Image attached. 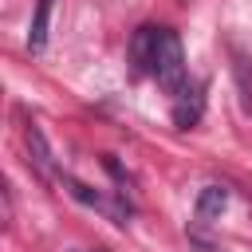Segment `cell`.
Returning <instances> with one entry per match:
<instances>
[{"mask_svg":"<svg viewBox=\"0 0 252 252\" xmlns=\"http://www.w3.org/2000/svg\"><path fill=\"white\" fill-rule=\"evenodd\" d=\"M224 209H228V189H224V185H205V189L197 193V209H193V213H197L201 224H213Z\"/></svg>","mask_w":252,"mask_h":252,"instance_id":"cell-3","label":"cell"},{"mask_svg":"<svg viewBox=\"0 0 252 252\" xmlns=\"http://www.w3.org/2000/svg\"><path fill=\"white\" fill-rule=\"evenodd\" d=\"M150 75L169 91L177 94L189 75H185V51H181V39L173 28H158V43H154V59H150Z\"/></svg>","mask_w":252,"mask_h":252,"instance_id":"cell-1","label":"cell"},{"mask_svg":"<svg viewBox=\"0 0 252 252\" xmlns=\"http://www.w3.org/2000/svg\"><path fill=\"white\" fill-rule=\"evenodd\" d=\"M205 83H185L177 94H173V122L181 126V130H189V126H197V118H201V110H205Z\"/></svg>","mask_w":252,"mask_h":252,"instance_id":"cell-2","label":"cell"},{"mask_svg":"<svg viewBox=\"0 0 252 252\" xmlns=\"http://www.w3.org/2000/svg\"><path fill=\"white\" fill-rule=\"evenodd\" d=\"M154 43H158V28H138L134 39H130V59H134V71H150V59H154Z\"/></svg>","mask_w":252,"mask_h":252,"instance_id":"cell-5","label":"cell"},{"mask_svg":"<svg viewBox=\"0 0 252 252\" xmlns=\"http://www.w3.org/2000/svg\"><path fill=\"white\" fill-rule=\"evenodd\" d=\"M51 8H55V0H35V16H32V28H28V47L32 51H43V43H47Z\"/></svg>","mask_w":252,"mask_h":252,"instance_id":"cell-7","label":"cell"},{"mask_svg":"<svg viewBox=\"0 0 252 252\" xmlns=\"http://www.w3.org/2000/svg\"><path fill=\"white\" fill-rule=\"evenodd\" d=\"M232 75H236V91H240V110L252 114V63L244 59L240 47H232Z\"/></svg>","mask_w":252,"mask_h":252,"instance_id":"cell-6","label":"cell"},{"mask_svg":"<svg viewBox=\"0 0 252 252\" xmlns=\"http://www.w3.org/2000/svg\"><path fill=\"white\" fill-rule=\"evenodd\" d=\"M63 185H67V193H71L79 205H91V209H110V205H106V197H102L98 189H91V185H83V181H75V177H63Z\"/></svg>","mask_w":252,"mask_h":252,"instance_id":"cell-8","label":"cell"},{"mask_svg":"<svg viewBox=\"0 0 252 252\" xmlns=\"http://www.w3.org/2000/svg\"><path fill=\"white\" fill-rule=\"evenodd\" d=\"M24 142H28V154H32V161H35V169H39V173H55L51 146H47V138H43V130H39L35 122L24 126Z\"/></svg>","mask_w":252,"mask_h":252,"instance_id":"cell-4","label":"cell"}]
</instances>
